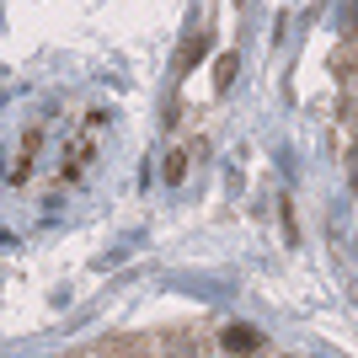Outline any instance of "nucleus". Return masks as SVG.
<instances>
[{
  "label": "nucleus",
  "mask_w": 358,
  "mask_h": 358,
  "mask_svg": "<svg viewBox=\"0 0 358 358\" xmlns=\"http://www.w3.org/2000/svg\"><path fill=\"white\" fill-rule=\"evenodd\" d=\"M220 348H224V353H230V348H236V353H257V348H262V337H257L252 327H230V331L220 337Z\"/></svg>",
  "instance_id": "1"
}]
</instances>
